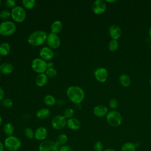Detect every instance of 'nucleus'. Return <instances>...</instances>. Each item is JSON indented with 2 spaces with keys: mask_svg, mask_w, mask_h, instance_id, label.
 Listing matches in <instances>:
<instances>
[{
  "mask_svg": "<svg viewBox=\"0 0 151 151\" xmlns=\"http://www.w3.org/2000/svg\"><path fill=\"white\" fill-rule=\"evenodd\" d=\"M66 94L69 100L74 104L81 103L85 97V93L82 88L77 86H70L66 91Z\"/></svg>",
  "mask_w": 151,
  "mask_h": 151,
  "instance_id": "obj_1",
  "label": "nucleus"
},
{
  "mask_svg": "<svg viewBox=\"0 0 151 151\" xmlns=\"http://www.w3.org/2000/svg\"><path fill=\"white\" fill-rule=\"evenodd\" d=\"M47 36V33L44 31H35L29 35L28 38V42L32 46H40L46 41Z\"/></svg>",
  "mask_w": 151,
  "mask_h": 151,
  "instance_id": "obj_2",
  "label": "nucleus"
},
{
  "mask_svg": "<svg viewBox=\"0 0 151 151\" xmlns=\"http://www.w3.org/2000/svg\"><path fill=\"white\" fill-rule=\"evenodd\" d=\"M5 149L8 151H17L22 145L21 140L15 136H11L6 137L4 141Z\"/></svg>",
  "mask_w": 151,
  "mask_h": 151,
  "instance_id": "obj_3",
  "label": "nucleus"
},
{
  "mask_svg": "<svg viewBox=\"0 0 151 151\" xmlns=\"http://www.w3.org/2000/svg\"><path fill=\"white\" fill-rule=\"evenodd\" d=\"M106 120L109 125L112 127H118L121 125L123 118L121 114L116 110H111L106 115Z\"/></svg>",
  "mask_w": 151,
  "mask_h": 151,
  "instance_id": "obj_4",
  "label": "nucleus"
},
{
  "mask_svg": "<svg viewBox=\"0 0 151 151\" xmlns=\"http://www.w3.org/2000/svg\"><path fill=\"white\" fill-rule=\"evenodd\" d=\"M17 29L15 24L11 21H4L0 23V35L2 36H10Z\"/></svg>",
  "mask_w": 151,
  "mask_h": 151,
  "instance_id": "obj_5",
  "label": "nucleus"
},
{
  "mask_svg": "<svg viewBox=\"0 0 151 151\" xmlns=\"http://www.w3.org/2000/svg\"><path fill=\"white\" fill-rule=\"evenodd\" d=\"M11 17L14 21L21 23L24 21L27 17V12L24 8L21 6H16L11 11Z\"/></svg>",
  "mask_w": 151,
  "mask_h": 151,
  "instance_id": "obj_6",
  "label": "nucleus"
},
{
  "mask_svg": "<svg viewBox=\"0 0 151 151\" xmlns=\"http://www.w3.org/2000/svg\"><path fill=\"white\" fill-rule=\"evenodd\" d=\"M31 68L38 74L45 73L48 68L47 62L41 58H35L31 63Z\"/></svg>",
  "mask_w": 151,
  "mask_h": 151,
  "instance_id": "obj_7",
  "label": "nucleus"
},
{
  "mask_svg": "<svg viewBox=\"0 0 151 151\" xmlns=\"http://www.w3.org/2000/svg\"><path fill=\"white\" fill-rule=\"evenodd\" d=\"M38 151H58L59 147L54 140H45L38 146Z\"/></svg>",
  "mask_w": 151,
  "mask_h": 151,
  "instance_id": "obj_8",
  "label": "nucleus"
},
{
  "mask_svg": "<svg viewBox=\"0 0 151 151\" xmlns=\"http://www.w3.org/2000/svg\"><path fill=\"white\" fill-rule=\"evenodd\" d=\"M51 124L54 129L61 130L67 126V119L63 115H56L52 119Z\"/></svg>",
  "mask_w": 151,
  "mask_h": 151,
  "instance_id": "obj_9",
  "label": "nucleus"
},
{
  "mask_svg": "<svg viewBox=\"0 0 151 151\" xmlns=\"http://www.w3.org/2000/svg\"><path fill=\"white\" fill-rule=\"evenodd\" d=\"M46 42L48 46L51 49L58 48L61 44V41L57 34L50 32L47 34Z\"/></svg>",
  "mask_w": 151,
  "mask_h": 151,
  "instance_id": "obj_10",
  "label": "nucleus"
},
{
  "mask_svg": "<svg viewBox=\"0 0 151 151\" xmlns=\"http://www.w3.org/2000/svg\"><path fill=\"white\" fill-rule=\"evenodd\" d=\"M106 9V4L105 1L96 0L92 5V10L93 12L97 15L103 14Z\"/></svg>",
  "mask_w": 151,
  "mask_h": 151,
  "instance_id": "obj_11",
  "label": "nucleus"
},
{
  "mask_svg": "<svg viewBox=\"0 0 151 151\" xmlns=\"http://www.w3.org/2000/svg\"><path fill=\"white\" fill-rule=\"evenodd\" d=\"M39 54L41 58L45 60V61H51L54 56V53L52 50L48 47H44L41 48Z\"/></svg>",
  "mask_w": 151,
  "mask_h": 151,
  "instance_id": "obj_12",
  "label": "nucleus"
},
{
  "mask_svg": "<svg viewBox=\"0 0 151 151\" xmlns=\"http://www.w3.org/2000/svg\"><path fill=\"white\" fill-rule=\"evenodd\" d=\"M109 76L107 70L103 67L97 68L94 71V77L100 83L105 82Z\"/></svg>",
  "mask_w": 151,
  "mask_h": 151,
  "instance_id": "obj_13",
  "label": "nucleus"
},
{
  "mask_svg": "<svg viewBox=\"0 0 151 151\" xmlns=\"http://www.w3.org/2000/svg\"><path fill=\"white\" fill-rule=\"evenodd\" d=\"M48 136V130L44 126L37 127L34 132V139L38 141L42 142L46 140Z\"/></svg>",
  "mask_w": 151,
  "mask_h": 151,
  "instance_id": "obj_14",
  "label": "nucleus"
},
{
  "mask_svg": "<svg viewBox=\"0 0 151 151\" xmlns=\"http://www.w3.org/2000/svg\"><path fill=\"white\" fill-rule=\"evenodd\" d=\"M109 33L112 40H117L122 35V30L119 26L113 24L109 28Z\"/></svg>",
  "mask_w": 151,
  "mask_h": 151,
  "instance_id": "obj_15",
  "label": "nucleus"
},
{
  "mask_svg": "<svg viewBox=\"0 0 151 151\" xmlns=\"http://www.w3.org/2000/svg\"><path fill=\"white\" fill-rule=\"evenodd\" d=\"M94 114L99 117H102L108 113L107 107L103 104H99L94 107L93 109Z\"/></svg>",
  "mask_w": 151,
  "mask_h": 151,
  "instance_id": "obj_16",
  "label": "nucleus"
},
{
  "mask_svg": "<svg viewBox=\"0 0 151 151\" xmlns=\"http://www.w3.org/2000/svg\"><path fill=\"white\" fill-rule=\"evenodd\" d=\"M67 126L71 130H77L81 127V123L77 118L72 117L67 120Z\"/></svg>",
  "mask_w": 151,
  "mask_h": 151,
  "instance_id": "obj_17",
  "label": "nucleus"
},
{
  "mask_svg": "<svg viewBox=\"0 0 151 151\" xmlns=\"http://www.w3.org/2000/svg\"><path fill=\"white\" fill-rule=\"evenodd\" d=\"M48 78V77L45 73L38 74L35 78V83L37 86L43 87L47 83Z\"/></svg>",
  "mask_w": 151,
  "mask_h": 151,
  "instance_id": "obj_18",
  "label": "nucleus"
},
{
  "mask_svg": "<svg viewBox=\"0 0 151 151\" xmlns=\"http://www.w3.org/2000/svg\"><path fill=\"white\" fill-rule=\"evenodd\" d=\"M14 66L10 63H4L0 65V73L2 74H9L12 73Z\"/></svg>",
  "mask_w": 151,
  "mask_h": 151,
  "instance_id": "obj_19",
  "label": "nucleus"
},
{
  "mask_svg": "<svg viewBox=\"0 0 151 151\" xmlns=\"http://www.w3.org/2000/svg\"><path fill=\"white\" fill-rule=\"evenodd\" d=\"M68 140V136L65 133H61L56 137L54 142L58 147H60L66 145Z\"/></svg>",
  "mask_w": 151,
  "mask_h": 151,
  "instance_id": "obj_20",
  "label": "nucleus"
},
{
  "mask_svg": "<svg viewBox=\"0 0 151 151\" xmlns=\"http://www.w3.org/2000/svg\"><path fill=\"white\" fill-rule=\"evenodd\" d=\"M51 111L47 108H42L38 110L36 113V116L41 120H44L49 117Z\"/></svg>",
  "mask_w": 151,
  "mask_h": 151,
  "instance_id": "obj_21",
  "label": "nucleus"
},
{
  "mask_svg": "<svg viewBox=\"0 0 151 151\" xmlns=\"http://www.w3.org/2000/svg\"><path fill=\"white\" fill-rule=\"evenodd\" d=\"M63 23L60 21H55L51 25V31L55 34H59L63 29Z\"/></svg>",
  "mask_w": 151,
  "mask_h": 151,
  "instance_id": "obj_22",
  "label": "nucleus"
},
{
  "mask_svg": "<svg viewBox=\"0 0 151 151\" xmlns=\"http://www.w3.org/2000/svg\"><path fill=\"white\" fill-rule=\"evenodd\" d=\"M11 51V46L9 43L4 42L0 44V55L6 56Z\"/></svg>",
  "mask_w": 151,
  "mask_h": 151,
  "instance_id": "obj_23",
  "label": "nucleus"
},
{
  "mask_svg": "<svg viewBox=\"0 0 151 151\" xmlns=\"http://www.w3.org/2000/svg\"><path fill=\"white\" fill-rule=\"evenodd\" d=\"M3 132L6 137L12 136L14 133V127L12 123L9 122L6 123L4 125Z\"/></svg>",
  "mask_w": 151,
  "mask_h": 151,
  "instance_id": "obj_24",
  "label": "nucleus"
},
{
  "mask_svg": "<svg viewBox=\"0 0 151 151\" xmlns=\"http://www.w3.org/2000/svg\"><path fill=\"white\" fill-rule=\"evenodd\" d=\"M119 81L121 85L125 87H129L131 84V79L130 77L126 74H122L120 76Z\"/></svg>",
  "mask_w": 151,
  "mask_h": 151,
  "instance_id": "obj_25",
  "label": "nucleus"
},
{
  "mask_svg": "<svg viewBox=\"0 0 151 151\" xmlns=\"http://www.w3.org/2000/svg\"><path fill=\"white\" fill-rule=\"evenodd\" d=\"M44 102L47 106L51 107L55 105L56 100L53 96L50 94H47L44 98Z\"/></svg>",
  "mask_w": 151,
  "mask_h": 151,
  "instance_id": "obj_26",
  "label": "nucleus"
},
{
  "mask_svg": "<svg viewBox=\"0 0 151 151\" xmlns=\"http://www.w3.org/2000/svg\"><path fill=\"white\" fill-rule=\"evenodd\" d=\"M136 146L132 142H126L121 147V151H136Z\"/></svg>",
  "mask_w": 151,
  "mask_h": 151,
  "instance_id": "obj_27",
  "label": "nucleus"
},
{
  "mask_svg": "<svg viewBox=\"0 0 151 151\" xmlns=\"http://www.w3.org/2000/svg\"><path fill=\"white\" fill-rule=\"evenodd\" d=\"M22 4L25 9H31L35 7L36 2L34 0H22Z\"/></svg>",
  "mask_w": 151,
  "mask_h": 151,
  "instance_id": "obj_28",
  "label": "nucleus"
},
{
  "mask_svg": "<svg viewBox=\"0 0 151 151\" xmlns=\"http://www.w3.org/2000/svg\"><path fill=\"white\" fill-rule=\"evenodd\" d=\"M118 47H119V43L117 42V40H111L108 44V48L111 52L116 51L117 50Z\"/></svg>",
  "mask_w": 151,
  "mask_h": 151,
  "instance_id": "obj_29",
  "label": "nucleus"
},
{
  "mask_svg": "<svg viewBox=\"0 0 151 151\" xmlns=\"http://www.w3.org/2000/svg\"><path fill=\"white\" fill-rule=\"evenodd\" d=\"M34 132L35 131L31 127H27L24 129V134L27 138L32 139H34Z\"/></svg>",
  "mask_w": 151,
  "mask_h": 151,
  "instance_id": "obj_30",
  "label": "nucleus"
},
{
  "mask_svg": "<svg viewBox=\"0 0 151 151\" xmlns=\"http://www.w3.org/2000/svg\"><path fill=\"white\" fill-rule=\"evenodd\" d=\"M11 17V12L8 9H2L0 11V19L7 21L8 19H9Z\"/></svg>",
  "mask_w": 151,
  "mask_h": 151,
  "instance_id": "obj_31",
  "label": "nucleus"
},
{
  "mask_svg": "<svg viewBox=\"0 0 151 151\" xmlns=\"http://www.w3.org/2000/svg\"><path fill=\"white\" fill-rule=\"evenodd\" d=\"M74 110L71 107H68V108H66L64 110L63 115L67 120L70 118H72L74 115Z\"/></svg>",
  "mask_w": 151,
  "mask_h": 151,
  "instance_id": "obj_32",
  "label": "nucleus"
},
{
  "mask_svg": "<svg viewBox=\"0 0 151 151\" xmlns=\"http://www.w3.org/2000/svg\"><path fill=\"white\" fill-rule=\"evenodd\" d=\"M48 78H54L57 76V70L54 68H48L45 73Z\"/></svg>",
  "mask_w": 151,
  "mask_h": 151,
  "instance_id": "obj_33",
  "label": "nucleus"
},
{
  "mask_svg": "<svg viewBox=\"0 0 151 151\" xmlns=\"http://www.w3.org/2000/svg\"><path fill=\"white\" fill-rule=\"evenodd\" d=\"M2 105L5 108H10L13 105V101L9 98H5L2 100Z\"/></svg>",
  "mask_w": 151,
  "mask_h": 151,
  "instance_id": "obj_34",
  "label": "nucleus"
},
{
  "mask_svg": "<svg viewBox=\"0 0 151 151\" xmlns=\"http://www.w3.org/2000/svg\"><path fill=\"white\" fill-rule=\"evenodd\" d=\"M93 149L94 151H103L104 146L101 142L97 141L93 145Z\"/></svg>",
  "mask_w": 151,
  "mask_h": 151,
  "instance_id": "obj_35",
  "label": "nucleus"
},
{
  "mask_svg": "<svg viewBox=\"0 0 151 151\" xmlns=\"http://www.w3.org/2000/svg\"><path fill=\"white\" fill-rule=\"evenodd\" d=\"M109 106L111 109H116L119 105V103H118V101L117 99H111L110 101H109Z\"/></svg>",
  "mask_w": 151,
  "mask_h": 151,
  "instance_id": "obj_36",
  "label": "nucleus"
},
{
  "mask_svg": "<svg viewBox=\"0 0 151 151\" xmlns=\"http://www.w3.org/2000/svg\"><path fill=\"white\" fill-rule=\"evenodd\" d=\"M5 5L9 8H14L16 6V2L14 0H6L5 2Z\"/></svg>",
  "mask_w": 151,
  "mask_h": 151,
  "instance_id": "obj_37",
  "label": "nucleus"
},
{
  "mask_svg": "<svg viewBox=\"0 0 151 151\" xmlns=\"http://www.w3.org/2000/svg\"><path fill=\"white\" fill-rule=\"evenodd\" d=\"M58 151H73V150L71 146L66 144L65 145L59 147Z\"/></svg>",
  "mask_w": 151,
  "mask_h": 151,
  "instance_id": "obj_38",
  "label": "nucleus"
},
{
  "mask_svg": "<svg viewBox=\"0 0 151 151\" xmlns=\"http://www.w3.org/2000/svg\"><path fill=\"white\" fill-rule=\"evenodd\" d=\"M4 96H5V93H4V89L2 88V87L0 86V101H2V100L4 99Z\"/></svg>",
  "mask_w": 151,
  "mask_h": 151,
  "instance_id": "obj_39",
  "label": "nucleus"
},
{
  "mask_svg": "<svg viewBox=\"0 0 151 151\" xmlns=\"http://www.w3.org/2000/svg\"><path fill=\"white\" fill-rule=\"evenodd\" d=\"M0 151H5V147L4 145V143H2L0 140Z\"/></svg>",
  "mask_w": 151,
  "mask_h": 151,
  "instance_id": "obj_40",
  "label": "nucleus"
},
{
  "mask_svg": "<svg viewBox=\"0 0 151 151\" xmlns=\"http://www.w3.org/2000/svg\"><path fill=\"white\" fill-rule=\"evenodd\" d=\"M47 66L48 68H52L54 66V63L51 61H49L48 63H47Z\"/></svg>",
  "mask_w": 151,
  "mask_h": 151,
  "instance_id": "obj_41",
  "label": "nucleus"
},
{
  "mask_svg": "<svg viewBox=\"0 0 151 151\" xmlns=\"http://www.w3.org/2000/svg\"><path fill=\"white\" fill-rule=\"evenodd\" d=\"M116 1H117L116 0H111V1L110 0H106V1H105L106 2H108V3H114Z\"/></svg>",
  "mask_w": 151,
  "mask_h": 151,
  "instance_id": "obj_42",
  "label": "nucleus"
},
{
  "mask_svg": "<svg viewBox=\"0 0 151 151\" xmlns=\"http://www.w3.org/2000/svg\"><path fill=\"white\" fill-rule=\"evenodd\" d=\"M103 151H116V150L113 149H111V148H107V149H104Z\"/></svg>",
  "mask_w": 151,
  "mask_h": 151,
  "instance_id": "obj_43",
  "label": "nucleus"
},
{
  "mask_svg": "<svg viewBox=\"0 0 151 151\" xmlns=\"http://www.w3.org/2000/svg\"><path fill=\"white\" fill-rule=\"evenodd\" d=\"M149 35L150 38H151V27H150V28H149Z\"/></svg>",
  "mask_w": 151,
  "mask_h": 151,
  "instance_id": "obj_44",
  "label": "nucleus"
},
{
  "mask_svg": "<svg viewBox=\"0 0 151 151\" xmlns=\"http://www.w3.org/2000/svg\"><path fill=\"white\" fill-rule=\"evenodd\" d=\"M2 117H1V116L0 115V126H1V124H2Z\"/></svg>",
  "mask_w": 151,
  "mask_h": 151,
  "instance_id": "obj_45",
  "label": "nucleus"
},
{
  "mask_svg": "<svg viewBox=\"0 0 151 151\" xmlns=\"http://www.w3.org/2000/svg\"><path fill=\"white\" fill-rule=\"evenodd\" d=\"M149 84H150V85L151 86V79L149 80Z\"/></svg>",
  "mask_w": 151,
  "mask_h": 151,
  "instance_id": "obj_46",
  "label": "nucleus"
},
{
  "mask_svg": "<svg viewBox=\"0 0 151 151\" xmlns=\"http://www.w3.org/2000/svg\"><path fill=\"white\" fill-rule=\"evenodd\" d=\"M149 47H150V49L151 50V43L150 44V45H149Z\"/></svg>",
  "mask_w": 151,
  "mask_h": 151,
  "instance_id": "obj_47",
  "label": "nucleus"
},
{
  "mask_svg": "<svg viewBox=\"0 0 151 151\" xmlns=\"http://www.w3.org/2000/svg\"><path fill=\"white\" fill-rule=\"evenodd\" d=\"M1 56L0 55V63H1Z\"/></svg>",
  "mask_w": 151,
  "mask_h": 151,
  "instance_id": "obj_48",
  "label": "nucleus"
},
{
  "mask_svg": "<svg viewBox=\"0 0 151 151\" xmlns=\"http://www.w3.org/2000/svg\"><path fill=\"white\" fill-rule=\"evenodd\" d=\"M1 1L0 0V5H1Z\"/></svg>",
  "mask_w": 151,
  "mask_h": 151,
  "instance_id": "obj_49",
  "label": "nucleus"
},
{
  "mask_svg": "<svg viewBox=\"0 0 151 151\" xmlns=\"http://www.w3.org/2000/svg\"><path fill=\"white\" fill-rule=\"evenodd\" d=\"M1 73H0V77H1Z\"/></svg>",
  "mask_w": 151,
  "mask_h": 151,
  "instance_id": "obj_50",
  "label": "nucleus"
}]
</instances>
